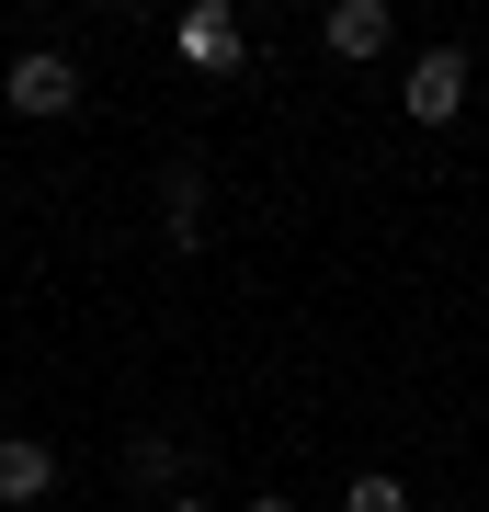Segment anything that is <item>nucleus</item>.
I'll return each instance as SVG.
<instances>
[{
  "instance_id": "nucleus-1",
  "label": "nucleus",
  "mask_w": 489,
  "mask_h": 512,
  "mask_svg": "<svg viewBox=\"0 0 489 512\" xmlns=\"http://www.w3.org/2000/svg\"><path fill=\"white\" fill-rule=\"evenodd\" d=\"M171 57H182L194 80H228L239 57H251V23H239L228 0H182V23H171Z\"/></svg>"
},
{
  "instance_id": "nucleus-2",
  "label": "nucleus",
  "mask_w": 489,
  "mask_h": 512,
  "mask_svg": "<svg viewBox=\"0 0 489 512\" xmlns=\"http://www.w3.org/2000/svg\"><path fill=\"white\" fill-rule=\"evenodd\" d=\"M0 103L46 126V114H69V103H80V69H69L57 46H23V57H12V80H0Z\"/></svg>"
},
{
  "instance_id": "nucleus-3",
  "label": "nucleus",
  "mask_w": 489,
  "mask_h": 512,
  "mask_svg": "<svg viewBox=\"0 0 489 512\" xmlns=\"http://www.w3.org/2000/svg\"><path fill=\"white\" fill-rule=\"evenodd\" d=\"M399 103H410V126H455V114H467V57H455V46H421Z\"/></svg>"
},
{
  "instance_id": "nucleus-4",
  "label": "nucleus",
  "mask_w": 489,
  "mask_h": 512,
  "mask_svg": "<svg viewBox=\"0 0 489 512\" xmlns=\"http://www.w3.org/2000/svg\"><path fill=\"white\" fill-rule=\"evenodd\" d=\"M387 35H399V12H387V0H330V23H319L330 57H387Z\"/></svg>"
},
{
  "instance_id": "nucleus-5",
  "label": "nucleus",
  "mask_w": 489,
  "mask_h": 512,
  "mask_svg": "<svg viewBox=\"0 0 489 512\" xmlns=\"http://www.w3.org/2000/svg\"><path fill=\"white\" fill-rule=\"evenodd\" d=\"M46 490H57V456L12 433V444H0V501H46Z\"/></svg>"
},
{
  "instance_id": "nucleus-6",
  "label": "nucleus",
  "mask_w": 489,
  "mask_h": 512,
  "mask_svg": "<svg viewBox=\"0 0 489 512\" xmlns=\"http://www.w3.org/2000/svg\"><path fill=\"white\" fill-rule=\"evenodd\" d=\"M126 478H137L148 501H182V490H171V478H182V456H171L160 433H137V444H126Z\"/></svg>"
},
{
  "instance_id": "nucleus-7",
  "label": "nucleus",
  "mask_w": 489,
  "mask_h": 512,
  "mask_svg": "<svg viewBox=\"0 0 489 512\" xmlns=\"http://www.w3.org/2000/svg\"><path fill=\"white\" fill-rule=\"evenodd\" d=\"M160 217H171V239H194V228H205V183H194V171H171V194H160Z\"/></svg>"
},
{
  "instance_id": "nucleus-8",
  "label": "nucleus",
  "mask_w": 489,
  "mask_h": 512,
  "mask_svg": "<svg viewBox=\"0 0 489 512\" xmlns=\"http://www.w3.org/2000/svg\"><path fill=\"white\" fill-rule=\"evenodd\" d=\"M342 512H410V490H399V478H376V467H364L353 490H342Z\"/></svg>"
},
{
  "instance_id": "nucleus-9",
  "label": "nucleus",
  "mask_w": 489,
  "mask_h": 512,
  "mask_svg": "<svg viewBox=\"0 0 489 512\" xmlns=\"http://www.w3.org/2000/svg\"><path fill=\"white\" fill-rule=\"evenodd\" d=\"M160 512H205V501H194V490H182V501H160Z\"/></svg>"
},
{
  "instance_id": "nucleus-10",
  "label": "nucleus",
  "mask_w": 489,
  "mask_h": 512,
  "mask_svg": "<svg viewBox=\"0 0 489 512\" xmlns=\"http://www.w3.org/2000/svg\"><path fill=\"white\" fill-rule=\"evenodd\" d=\"M251 512H296V501H273V490H262V501H251Z\"/></svg>"
}]
</instances>
